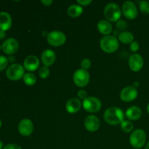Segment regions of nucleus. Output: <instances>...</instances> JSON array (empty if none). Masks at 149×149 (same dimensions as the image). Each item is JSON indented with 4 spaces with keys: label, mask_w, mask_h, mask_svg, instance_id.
<instances>
[{
    "label": "nucleus",
    "mask_w": 149,
    "mask_h": 149,
    "mask_svg": "<svg viewBox=\"0 0 149 149\" xmlns=\"http://www.w3.org/2000/svg\"><path fill=\"white\" fill-rule=\"evenodd\" d=\"M105 122L110 125H121L125 120L123 111L118 107H110L106 109L103 114Z\"/></svg>",
    "instance_id": "f257e3e1"
},
{
    "label": "nucleus",
    "mask_w": 149,
    "mask_h": 149,
    "mask_svg": "<svg viewBox=\"0 0 149 149\" xmlns=\"http://www.w3.org/2000/svg\"><path fill=\"white\" fill-rule=\"evenodd\" d=\"M100 46L103 52L111 54L117 50L119 46V42L116 36L108 35L101 38L100 41Z\"/></svg>",
    "instance_id": "f03ea898"
},
{
    "label": "nucleus",
    "mask_w": 149,
    "mask_h": 149,
    "mask_svg": "<svg viewBox=\"0 0 149 149\" xmlns=\"http://www.w3.org/2000/svg\"><path fill=\"white\" fill-rule=\"evenodd\" d=\"M103 14L108 21L117 22L120 20L122 10L116 3H109L105 7Z\"/></svg>",
    "instance_id": "7ed1b4c3"
},
{
    "label": "nucleus",
    "mask_w": 149,
    "mask_h": 149,
    "mask_svg": "<svg viewBox=\"0 0 149 149\" xmlns=\"http://www.w3.org/2000/svg\"><path fill=\"white\" fill-rule=\"evenodd\" d=\"M146 142V134L141 129H136L131 133L130 136V143L135 148H141Z\"/></svg>",
    "instance_id": "20e7f679"
},
{
    "label": "nucleus",
    "mask_w": 149,
    "mask_h": 149,
    "mask_svg": "<svg viewBox=\"0 0 149 149\" xmlns=\"http://www.w3.org/2000/svg\"><path fill=\"white\" fill-rule=\"evenodd\" d=\"M25 75V68L19 63L11 64L6 70V76L12 81H17L23 78Z\"/></svg>",
    "instance_id": "39448f33"
},
{
    "label": "nucleus",
    "mask_w": 149,
    "mask_h": 149,
    "mask_svg": "<svg viewBox=\"0 0 149 149\" xmlns=\"http://www.w3.org/2000/svg\"><path fill=\"white\" fill-rule=\"evenodd\" d=\"M47 40L48 44L52 47H61L64 45L66 41V36L65 33L59 31H53L48 33L47 36Z\"/></svg>",
    "instance_id": "423d86ee"
},
{
    "label": "nucleus",
    "mask_w": 149,
    "mask_h": 149,
    "mask_svg": "<svg viewBox=\"0 0 149 149\" xmlns=\"http://www.w3.org/2000/svg\"><path fill=\"white\" fill-rule=\"evenodd\" d=\"M82 106L84 110L90 113H96L101 109V102L97 97L90 96L83 100Z\"/></svg>",
    "instance_id": "0eeeda50"
},
{
    "label": "nucleus",
    "mask_w": 149,
    "mask_h": 149,
    "mask_svg": "<svg viewBox=\"0 0 149 149\" xmlns=\"http://www.w3.org/2000/svg\"><path fill=\"white\" fill-rule=\"evenodd\" d=\"M90 74L88 71L82 68L77 69L73 75L74 83L79 87H84L87 86L90 81Z\"/></svg>",
    "instance_id": "6e6552de"
},
{
    "label": "nucleus",
    "mask_w": 149,
    "mask_h": 149,
    "mask_svg": "<svg viewBox=\"0 0 149 149\" xmlns=\"http://www.w3.org/2000/svg\"><path fill=\"white\" fill-rule=\"evenodd\" d=\"M122 13L128 20H134L138 17V10L135 3L131 1H127L122 4Z\"/></svg>",
    "instance_id": "1a4fd4ad"
},
{
    "label": "nucleus",
    "mask_w": 149,
    "mask_h": 149,
    "mask_svg": "<svg viewBox=\"0 0 149 149\" xmlns=\"http://www.w3.org/2000/svg\"><path fill=\"white\" fill-rule=\"evenodd\" d=\"M2 51L7 55H13L17 52L19 49V42L15 38H9L3 42Z\"/></svg>",
    "instance_id": "9d476101"
},
{
    "label": "nucleus",
    "mask_w": 149,
    "mask_h": 149,
    "mask_svg": "<svg viewBox=\"0 0 149 149\" xmlns=\"http://www.w3.org/2000/svg\"><path fill=\"white\" fill-rule=\"evenodd\" d=\"M128 64H129L130 68L132 71L138 72L143 67V58L139 54L133 53L130 56L129 60H128Z\"/></svg>",
    "instance_id": "9b49d317"
},
{
    "label": "nucleus",
    "mask_w": 149,
    "mask_h": 149,
    "mask_svg": "<svg viewBox=\"0 0 149 149\" xmlns=\"http://www.w3.org/2000/svg\"><path fill=\"white\" fill-rule=\"evenodd\" d=\"M138 92L133 86L125 87L120 93V99L125 102H131L137 98Z\"/></svg>",
    "instance_id": "f8f14e48"
},
{
    "label": "nucleus",
    "mask_w": 149,
    "mask_h": 149,
    "mask_svg": "<svg viewBox=\"0 0 149 149\" xmlns=\"http://www.w3.org/2000/svg\"><path fill=\"white\" fill-rule=\"evenodd\" d=\"M33 131V124L29 119H23L18 124V132L23 136H29Z\"/></svg>",
    "instance_id": "ddd939ff"
},
{
    "label": "nucleus",
    "mask_w": 149,
    "mask_h": 149,
    "mask_svg": "<svg viewBox=\"0 0 149 149\" xmlns=\"http://www.w3.org/2000/svg\"><path fill=\"white\" fill-rule=\"evenodd\" d=\"M84 125L85 129L89 132H96L100 127V120L95 115H89L84 119Z\"/></svg>",
    "instance_id": "4468645a"
},
{
    "label": "nucleus",
    "mask_w": 149,
    "mask_h": 149,
    "mask_svg": "<svg viewBox=\"0 0 149 149\" xmlns=\"http://www.w3.org/2000/svg\"><path fill=\"white\" fill-rule=\"evenodd\" d=\"M39 63L40 62L37 56L33 55H29L25 58L24 62H23V67L26 70L32 72L39 68Z\"/></svg>",
    "instance_id": "2eb2a0df"
},
{
    "label": "nucleus",
    "mask_w": 149,
    "mask_h": 149,
    "mask_svg": "<svg viewBox=\"0 0 149 149\" xmlns=\"http://www.w3.org/2000/svg\"><path fill=\"white\" fill-rule=\"evenodd\" d=\"M56 60V55L52 49H45L41 55V61L45 66L49 67L54 64Z\"/></svg>",
    "instance_id": "dca6fc26"
},
{
    "label": "nucleus",
    "mask_w": 149,
    "mask_h": 149,
    "mask_svg": "<svg viewBox=\"0 0 149 149\" xmlns=\"http://www.w3.org/2000/svg\"><path fill=\"white\" fill-rule=\"evenodd\" d=\"M81 106H82V103L79 99L77 97H72L66 102L65 110L68 113L73 114V113H77L81 109Z\"/></svg>",
    "instance_id": "f3484780"
},
{
    "label": "nucleus",
    "mask_w": 149,
    "mask_h": 149,
    "mask_svg": "<svg viewBox=\"0 0 149 149\" xmlns=\"http://www.w3.org/2000/svg\"><path fill=\"white\" fill-rule=\"evenodd\" d=\"M11 15L7 12L0 13V30L3 31H7L12 26Z\"/></svg>",
    "instance_id": "a211bd4d"
},
{
    "label": "nucleus",
    "mask_w": 149,
    "mask_h": 149,
    "mask_svg": "<svg viewBox=\"0 0 149 149\" xmlns=\"http://www.w3.org/2000/svg\"><path fill=\"white\" fill-rule=\"evenodd\" d=\"M97 29L100 33L105 36L110 35L113 32V26L107 20H101L97 23Z\"/></svg>",
    "instance_id": "6ab92c4d"
},
{
    "label": "nucleus",
    "mask_w": 149,
    "mask_h": 149,
    "mask_svg": "<svg viewBox=\"0 0 149 149\" xmlns=\"http://www.w3.org/2000/svg\"><path fill=\"white\" fill-rule=\"evenodd\" d=\"M125 115L130 121H136L138 120L142 116V111L138 106H131L128 108Z\"/></svg>",
    "instance_id": "aec40b11"
},
{
    "label": "nucleus",
    "mask_w": 149,
    "mask_h": 149,
    "mask_svg": "<svg viewBox=\"0 0 149 149\" xmlns=\"http://www.w3.org/2000/svg\"><path fill=\"white\" fill-rule=\"evenodd\" d=\"M83 13V8L79 4H71L67 9V14L71 17H78Z\"/></svg>",
    "instance_id": "412c9836"
},
{
    "label": "nucleus",
    "mask_w": 149,
    "mask_h": 149,
    "mask_svg": "<svg viewBox=\"0 0 149 149\" xmlns=\"http://www.w3.org/2000/svg\"><path fill=\"white\" fill-rule=\"evenodd\" d=\"M118 40L125 45L131 44L134 41L133 33H131L130 31H127L120 32L118 36Z\"/></svg>",
    "instance_id": "4be33fe9"
},
{
    "label": "nucleus",
    "mask_w": 149,
    "mask_h": 149,
    "mask_svg": "<svg viewBox=\"0 0 149 149\" xmlns=\"http://www.w3.org/2000/svg\"><path fill=\"white\" fill-rule=\"evenodd\" d=\"M23 81L25 84L28 86H33L36 82V77L32 73H27L25 74L24 77L23 78Z\"/></svg>",
    "instance_id": "5701e85b"
},
{
    "label": "nucleus",
    "mask_w": 149,
    "mask_h": 149,
    "mask_svg": "<svg viewBox=\"0 0 149 149\" xmlns=\"http://www.w3.org/2000/svg\"><path fill=\"white\" fill-rule=\"evenodd\" d=\"M120 127L121 130H122L123 132H127V133L132 132V131L133 130L134 128L133 123L130 120H124L123 122L121 123Z\"/></svg>",
    "instance_id": "b1692460"
},
{
    "label": "nucleus",
    "mask_w": 149,
    "mask_h": 149,
    "mask_svg": "<svg viewBox=\"0 0 149 149\" xmlns=\"http://www.w3.org/2000/svg\"><path fill=\"white\" fill-rule=\"evenodd\" d=\"M38 74H39V76L40 78L43 79H47L49 77V74H50V71H49V68L47 66H42L39 69V71H38Z\"/></svg>",
    "instance_id": "393cba45"
},
{
    "label": "nucleus",
    "mask_w": 149,
    "mask_h": 149,
    "mask_svg": "<svg viewBox=\"0 0 149 149\" xmlns=\"http://www.w3.org/2000/svg\"><path fill=\"white\" fill-rule=\"evenodd\" d=\"M139 8L142 13L146 15L149 14V1H139Z\"/></svg>",
    "instance_id": "a878e982"
},
{
    "label": "nucleus",
    "mask_w": 149,
    "mask_h": 149,
    "mask_svg": "<svg viewBox=\"0 0 149 149\" xmlns=\"http://www.w3.org/2000/svg\"><path fill=\"white\" fill-rule=\"evenodd\" d=\"M127 22L124 20H118L116 23V29H117L118 31H120L121 32L125 31L127 29Z\"/></svg>",
    "instance_id": "bb28decb"
},
{
    "label": "nucleus",
    "mask_w": 149,
    "mask_h": 149,
    "mask_svg": "<svg viewBox=\"0 0 149 149\" xmlns=\"http://www.w3.org/2000/svg\"><path fill=\"white\" fill-rule=\"evenodd\" d=\"M8 58L4 55H0V71H2L5 69L8 65Z\"/></svg>",
    "instance_id": "cd10ccee"
},
{
    "label": "nucleus",
    "mask_w": 149,
    "mask_h": 149,
    "mask_svg": "<svg viewBox=\"0 0 149 149\" xmlns=\"http://www.w3.org/2000/svg\"><path fill=\"white\" fill-rule=\"evenodd\" d=\"M80 65H81V68H82V69L87 71V70H88L89 68H90V67H91L92 62L90 59H88V58H84V59L81 61V64H80Z\"/></svg>",
    "instance_id": "c85d7f7f"
},
{
    "label": "nucleus",
    "mask_w": 149,
    "mask_h": 149,
    "mask_svg": "<svg viewBox=\"0 0 149 149\" xmlns=\"http://www.w3.org/2000/svg\"><path fill=\"white\" fill-rule=\"evenodd\" d=\"M139 48L140 45L137 41H133V42L130 44V50L132 51V52H138Z\"/></svg>",
    "instance_id": "c756f323"
},
{
    "label": "nucleus",
    "mask_w": 149,
    "mask_h": 149,
    "mask_svg": "<svg viewBox=\"0 0 149 149\" xmlns=\"http://www.w3.org/2000/svg\"><path fill=\"white\" fill-rule=\"evenodd\" d=\"M3 149H22L19 145L15 143H9L7 144Z\"/></svg>",
    "instance_id": "7c9ffc66"
},
{
    "label": "nucleus",
    "mask_w": 149,
    "mask_h": 149,
    "mask_svg": "<svg viewBox=\"0 0 149 149\" xmlns=\"http://www.w3.org/2000/svg\"><path fill=\"white\" fill-rule=\"evenodd\" d=\"M77 3H78L79 5L81 6V7H87V6H89L92 3L91 0H78L77 1Z\"/></svg>",
    "instance_id": "2f4dec72"
},
{
    "label": "nucleus",
    "mask_w": 149,
    "mask_h": 149,
    "mask_svg": "<svg viewBox=\"0 0 149 149\" xmlns=\"http://www.w3.org/2000/svg\"><path fill=\"white\" fill-rule=\"evenodd\" d=\"M87 92L84 90H80L78 92V97L79 99H81V100H84V99L87 97Z\"/></svg>",
    "instance_id": "473e14b6"
},
{
    "label": "nucleus",
    "mask_w": 149,
    "mask_h": 149,
    "mask_svg": "<svg viewBox=\"0 0 149 149\" xmlns=\"http://www.w3.org/2000/svg\"><path fill=\"white\" fill-rule=\"evenodd\" d=\"M41 2H42L45 6L49 7V6H50L51 4L53 3V1H52V0H42Z\"/></svg>",
    "instance_id": "72a5a7b5"
},
{
    "label": "nucleus",
    "mask_w": 149,
    "mask_h": 149,
    "mask_svg": "<svg viewBox=\"0 0 149 149\" xmlns=\"http://www.w3.org/2000/svg\"><path fill=\"white\" fill-rule=\"evenodd\" d=\"M6 36V33L5 31H3L0 30V39H4Z\"/></svg>",
    "instance_id": "f704fd0d"
},
{
    "label": "nucleus",
    "mask_w": 149,
    "mask_h": 149,
    "mask_svg": "<svg viewBox=\"0 0 149 149\" xmlns=\"http://www.w3.org/2000/svg\"><path fill=\"white\" fill-rule=\"evenodd\" d=\"M8 61L9 62L13 63L15 61V57L13 56V55H10V56L8 58Z\"/></svg>",
    "instance_id": "c9c22d12"
},
{
    "label": "nucleus",
    "mask_w": 149,
    "mask_h": 149,
    "mask_svg": "<svg viewBox=\"0 0 149 149\" xmlns=\"http://www.w3.org/2000/svg\"><path fill=\"white\" fill-rule=\"evenodd\" d=\"M112 33H113V36H119V33H120V32H119V31L116 29V30L113 31V32H112Z\"/></svg>",
    "instance_id": "e433bc0d"
},
{
    "label": "nucleus",
    "mask_w": 149,
    "mask_h": 149,
    "mask_svg": "<svg viewBox=\"0 0 149 149\" xmlns=\"http://www.w3.org/2000/svg\"><path fill=\"white\" fill-rule=\"evenodd\" d=\"M139 85H140V83L138 82V81H135L132 86H133L134 87H135V88H137V87H139Z\"/></svg>",
    "instance_id": "4c0bfd02"
},
{
    "label": "nucleus",
    "mask_w": 149,
    "mask_h": 149,
    "mask_svg": "<svg viewBox=\"0 0 149 149\" xmlns=\"http://www.w3.org/2000/svg\"><path fill=\"white\" fill-rule=\"evenodd\" d=\"M4 144H3V142L1 141H0V149L4 148Z\"/></svg>",
    "instance_id": "58836bf2"
},
{
    "label": "nucleus",
    "mask_w": 149,
    "mask_h": 149,
    "mask_svg": "<svg viewBox=\"0 0 149 149\" xmlns=\"http://www.w3.org/2000/svg\"><path fill=\"white\" fill-rule=\"evenodd\" d=\"M145 149H149V141L148 142V143L146 144V146Z\"/></svg>",
    "instance_id": "ea45409f"
},
{
    "label": "nucleus",
    "mask_w": 149,
    "mask_h": 149,
    "mask_svg": "<svg viewBox=\"0 0 149 149\" xmlns=\"http://www.w3.org/2000/svg\"><path fill=\"white\" fill-rule=\"evenodd\" d=\"M147 112H148V114H149V103H148V106H147Z\"/></svg>",
    "instance_id": "a19ab883"
},
{
    "label": "nucleus",
    "mask_w": 149,
    "mask_h": 149,
    "mask_svg": "<svg viewBox=\"0 0 149 149\" xmlns=\"http://www.w3.org/2000/svg\"><path fill=\"white\" fill-rule=\"evenodd\" d=\"M1 125H2V122H1V119H0V128H1Z\"/></svg>",
    "instance_id": "79ce46f5"
},
{
    "label": "nucleus",
    "mask_w": 149,
    "mask_h": 149,
    "mask_svg": "<svg viewBox=\"0 0 149 149\" xmlns=\"http://www.w3.org/2000/svg\"><path fill=\"white\" fill-rule=\"evenodd\" d=\"M1 49H2V47H1V45H0V51H1Z\"/></svg>",
    "instance_id": "37998d69"
}]
</instances>
